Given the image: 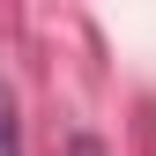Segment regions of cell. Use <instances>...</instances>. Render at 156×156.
Listing matches in <instances>:
<instances>
[{"label": "cell", "instance_id": "obj_1", "mask_svg": "<svg viewBox=\"0 0 156 156\" xmlns=\"http://www.w3.org/2000/svg\"><path fill=\"white\" fill-rule=\"evenodd\" d=\"M0 156H23V119H15V97L0 82Z\"/></svg>", "mask_w": 156, "mask_h": 156}]
</instances>
